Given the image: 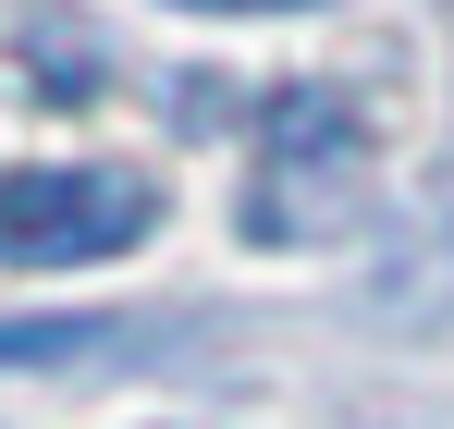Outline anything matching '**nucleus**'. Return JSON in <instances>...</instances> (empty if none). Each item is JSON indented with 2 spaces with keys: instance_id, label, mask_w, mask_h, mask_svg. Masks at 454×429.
<instances>
[{
  "instance_id": "obj_4",
  "label": "nucleus",
  "mask_w": 454,
  "mask_h": 429,
  "mask_svg": "<svg viewBox=\"0 0 454 429\" xmlns=\"http://www.w3.org/2000/svg\"><path fill=\"white\" fill-rule=\"evenodd\" d=\"M184 12H332V0H184Z\"/></svg>"
},
{
  "instance_id": "obj_3",
  "label": "nucleus",
  "mask_w": 454,
  "mask_h": 429,
  "mask_svg": "<svg viewBox=\"0 0 454 429\" xmlns=\"http://www.w3.org/2000/svg\"><path fill=\"white\" fill-rule=\"evenodd\" d=\"M111 344H136L123 319H86V307H62V319H0V368H62V356H111Z\"/></svg>"
},
{
  "instance_id": "obj_1",
  "label": "nucleus",
  "mask_w": 454,
  "mask_h": 429,
  "mask_svg": "<svg viewBox=\"0 0 454 429\" xmlns=\"http://www.w3.org/2000/svg\"><path fill=\"white\" fill-rule=\"evenodd\" d=\"M369 197V123L344 86H295L270 111V147H258V184H246V233L258 246H319L344 233Z\"/></svg>"
},
{
  "instance_id": "obj_2",
  "label": "nucleus",
  "mask_w": 454,
  "mask_h": 429,
  "mask_svg": "<svg viewBox=\"0 0 454 429\" xmlns=\"http://www.w3.org/2000/svg\"><path fill=\"white\" fill-rule=\"evenodd\" d=\"M160 221L148 172H111V160H25L0 172V270H86V258H123Z\"/></svg>"
}]
</instances>
